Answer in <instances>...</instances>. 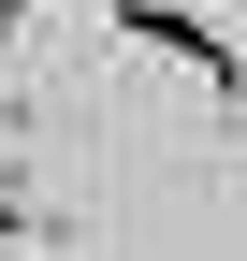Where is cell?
Masks as SVG:
<instances>
[{
    "mask_svg": "<svg viewBox=\"0 0 247 261\" xmlns=\"http://www.w3.org/2000/svg\"><path fill=\"white\" fill-rule=\"evenodd\" d=\"M116 29H131L145 58H175V73H204V102H233V29L218 15H189V0H102Z\"/></svg>",
    "mask_w": 247,
    "mask_h": 261,
    "instance_id": "6da1fadb",
    "label": "cell"
},
{
    "mask_svg": "<svg viewBox=\"0 0 247 261\" xmlns=\"http://www.w3.org/2000/svg\"><path fill=\"white\" fill-rule=\"evenodd\" d=\"M29 15H44V0H0V44H29Z\"/></svg>",
    "mask_w": 247,
    "mask_h": 261,
    "instance_id": "7a4b0ae2",
    "label": "cell"
},
{
    "mask_svg": "<svg viewBox=\"0 0 247 261\" xmlns=\"http://www.w3.org/2000/svg\"><path fill=\"white\" fill-rule=\"evenodd\" d=\"M58 15H102V0H58Z\"/></svg>",
    "mask_w": 247,
    "mask_h": 261,
    "instance_id": "3957f363",
    "label": "cell"
}]
</instances>
